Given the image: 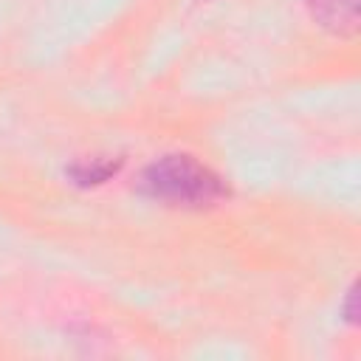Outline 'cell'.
Returning a JSON list of instances; mask_svg holds the SVG:
<instances>
[{"instance_id":"obj_1","label":"cell","mask_w":361,"mask_h":361,"mask_svg":"<svg viewBox=\"0 0 361 361\" xmlns=\"http://www.w3.org/2000/svg\"><path fill=\"white\" fill-rule=\"evenodd\" d=\"M138 189L152 200L186 209L214 206L228 197V186L223 183V178L192 155H164L152 161L141 172Z\"/></svg>"},{"instance_id":"obj_2","label":"cell","mask_w":361,"mask_h":361,"mask_svg":"<svg viewBox=\"0 0 361 361\" xmlns=\"http://www.w3.org/2000/svg\"><path fill=\"white\" fill-rule=\"evenodd\" d=\"M313 20L338 37H353L358 28V0H305Z\"/></svg>"},{"instance_id":"obj_3","label":"cell","mask_w":361,"mask_h":361,"mask_svg":"<svg viewBox=\"0 0 361 361\" xmlns=\"http://www.w3.org/2000/svg\"><path fill=\"white\" fill-rule=\"evenodd\" d=\"M118 169H121V158L96 155V158H82V161L71 164L68 166V178L76 186H99V183L110 180Z\"/></svg>"},{"instance_id":"obj_4","label":"cell","mask_w":361,"mask_h":361,"mask_svg":"<svg viewBox=\"0 0 361 361\" xmlns=\"http://www.w3.org/2000/svg\"><path fill=\"white\" fill-rule=\"evenodd\" d=\"M355 299H358V288L353 285L350 290H347V299H344V319L347 322H358V307H355Z\"/></svg>"}]
</instances>
